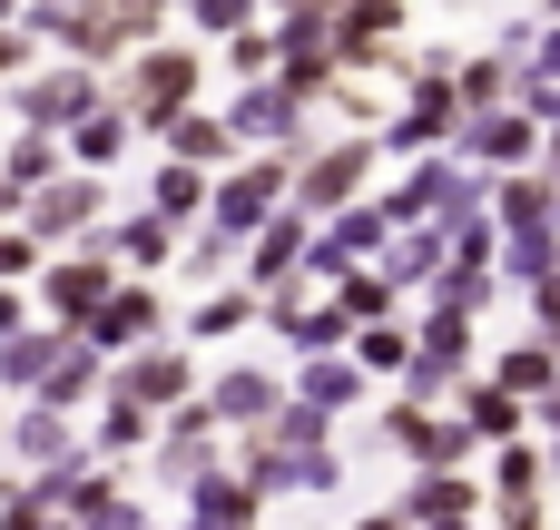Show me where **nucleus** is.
Returning a JSON list of instances; mask_svg holds the SVG:
<instances>
[{"mask_svg":"<svg viewBox=\"0 0 560 530\" xmlns=\"http://www.w3.org/2000/svg\"><path fill=\"white\" fill-rule=\"evenodd\" d=\"M374 530H394V521H374Z\"/></svg>","mask_w":560,"mask_h":530,"instance_id":"1","label":"nucleus"}]
</instances>
